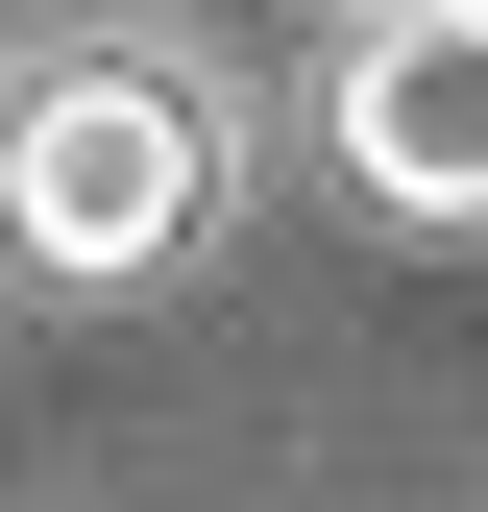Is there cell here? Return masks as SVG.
Listing matches in <instances>:
<instances>
[{"mask_svg": "<svg viewBox=\"0 0 488 512\" xmlns=\"http://www.w3.org/2000/svg\"><path fill=\"white\" fill-rule=\"evenodd\" d=\"M196 196H220V147H196L171 74H49V98H0V220H25V269H171Z\"/></svg>", "mask_w": 488, "mask_h": 512, "instance_id": "obj_1", "label": "cell"}, {"mask_svg": "<svg viewBox=\"0 0 488 512\" xmlns=\"http://www.w3.org/2000/svg\"><path fill=\"white\" fill-rule=\"evenodd\" d=\"M342 171H366L415 244L488 220V0H391V25L342 49Z\"/></svg>", "mask_w": 488, "mask_h": 512, "instance_id": "obj_2", "label": "cell"}]
</instances>
